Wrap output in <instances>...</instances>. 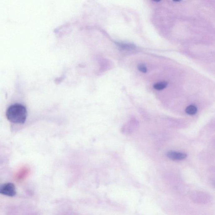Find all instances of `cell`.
<instances>
[{"label": "cell", "instance_id": "5b68a950", "mask_svg": "<svg viewBox=\"0 0 215 215\" xmlns=\"http://www.w3.org/2000/svg\"><path fill=\"white\" fill-rule=\"evenodd\" d=\"M168 85V83L166 81H160L154 84V88L158 91H160L165 89Z\"/></svg>", "mask_w": 215, "mask_h": 215}, {"label": "cell", "instance_id": "277c9868", "mask_svg": "<svg viewBox=\"0 0 215 215\" xmlns=\"http://www.w3.org/2000/svg\"><path fill=\"white\" fill-rule=\"evenodd\" d=\"M197 111V107L194 105H190L187 106L185 109V112L186 113L190 115H193L196 114Z\"/></svg>", "mask_w": 215, "mask_h": 215}, {"label": "cell", "instance_id": "3957f363", "mask_svg": "<svg viewBox=\"0 0 215 215\" xmlns=\"http://www.w3.org/2000/svg\"><path fill=\"white\" fill-rule=\"evenodd\" d=\"M167 156L172 160H180L186 159L187 155L184 153L170 151L167 153Z\"/></svg>", "mask_w": 215, "mask_h": 215}, {"label": "cell", "instance_id": "ba28073f", "mask_svg": "<svg viewBox=\"0 0 215 215\" xmlns=\"http://www.w3.org/2000/svg\"><path fill=\"white\" fill-rule=\"evenodd\" d=\"M138 69L141 72L144 73H146L147 71V69L145 65L143 64H139L138 66Z\"/></svg>", "mask_w": 215, "mask_h": 215}, {"label": "cell", "instance_id": "8992f818", "mask_svg": "<svg viewBox=\"0 0 215 215\" xmlns=\"http://www.w3.org/2000/svg\"><path fill=\"white\" fill-rule=\"evenodd\" d=\"M28 170L26 168H24L21 169L20 170L19 172L18 173V175H17V178L19 180L24 178L26 176L27 174H28Z\"/></svg>", "mask_w": 215, "mask_h": 215}, {"label": "cell", "instance_id": "7a4b0ae2", "mask_svg": "<svg viewBox=\"0 0 215 215\" xmlns=\"http://www.w3.org/2000/svg\"><path fill=\"white\" fill-rule=\"evenodd\" d=\"M0 193L5 196L13 197L16 195V187L12 183H7L1 186Z\"/></svg>", "mask_w": 215, "mask_h": 215}, {"label": "cell", "instance_id": "52a82bcc", "mask_svg": "<svg viewBox=\"0 0 215 215\" xmlns=\"http://www.w3.org/2000/svg\"><path fill=\"white\" fill-rule=\"evenodd\" d=\"M119 45L121 48L125 49H134L135 46L133 44H119Z\"/></svg>", "mask_w": 215, "mask_h": 215}, {"label": "cell", "instance_id": "6da1fadb", "mask_svg": "<svg viewBox=\"0 0 215 215\" xmlns=\"http://www.w3.org/2000/svg\"><path fill=\"white\" fill-rule=\"evenodd\" d=\"M6 116L8 120L12 123L23 124L26 120V108L20 104L16 103L11 105L7 108Z\"/></svg>", "mask_w": 215, "mask_h": 215}]
</instances>
